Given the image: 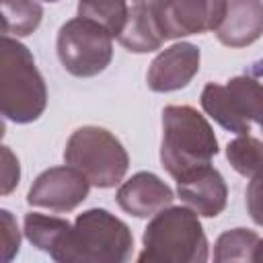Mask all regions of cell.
I'll use <instances>...</instances> for the list:
<instances>
[{
	"mask_svg": "<svg viewBox=\"0 0 263 263\" xmlns=\"http://www.w3.org/2000/svg\"><path fill=\"white\" fill-rule=\"evenodd\" d=\"M47 105V88L27 45L10 35L0 41V109L4 119L31 123Z\"/></svg>",
	"mask_w": 263,
	"mask_h": 263,
	"instance_id": "6da1fadb",
	"label": "cell"
},
{
	"mask_svg": "<svg viewBox=\"0 0 263 263\" xmlns=\"http://www.w3.org/2000/svg\"><path fill=\"white\" fill-rule=\"evenodd\" d=\"M218 154V140L208 119L189 105H168L162 109L160 162L164 171L179 179Z\"/></svg>",
	"mask_w": 263,
	"mask_h": 263,
	"instance_id": "7a4b0ae2",
	"label": "cell"
},
{
	"mask_svg": "<svg viewBox=\"0 0 263 263\" xmlns=\"http://www.w3.org/2000/svg\"><path fill=\"white\" fill-rule=\"evenodd\" d=\"M140 263H203L208 238L191 208L168 205L152 216L142 236Z\"/></svg>",
	"mask_w": 263,
	"mask_h": 263,
	"instance_id": "3957f363",
	"label": "cell"
},
{
	"mask_svg": "<svg viewBox=\"0 0 263 263\" xmlns=\"http://www.w3.org/2000/svg\"><path fill=\"white\" fill-rule=\"evenodd\" d=\"M132 249L134 236L127 224L103 208H92L76 216L55 261L123 263L132 257Z\"/></svg>",
	"mask_w": 263,
	"mask_h": 263,
	"instance_id": "277c9868",
	"label": "cell"
},
{
	"mask_svg": "<svg viewBox=\"0 0 263 263\" xmlns=\"http://www.w3.org/2000/svg\"><path fill=\"white\" fill-rule=\"evenodd\" d=\"M64 160L99 189L115 187L123 181L129 166L123 144L109 129L99 125H82L72 132L64 148Z\"/></svg>",
	"mask_w": 263,
	"mask_h": 263,
	"instance_id": "5b68a950",
	"label": "cell"
},
{
	"mask_svg": "<svg viewBox=\"0 0 263 263\" xmlns=\"http://www.w3.org/2000/svg\"><path fill=\"white\" fill-rule=\"evenodd\" d=\"M201 109L224 129L238 136L251 123L263 127V84L253 76H236L226 84L210 82L201 90Z\"/></svg>",
	"mask_w": 263,
	"mask_h": 263,
	"instance_id": "8992f818",
	"label": "cell"
},
{
	"mask_svg": "<svg viewBox=\"0 0 263 263\" xmlns=\"http://www.w3.org/2000/svg\"><path fill=\"white\" fill-rule=\"evenodd\" d=\"M55 47L66 72L76 78H92L111 64L113 35L103 25L76 16L60 27Z\"/></svg>",
	"mask_w": 263,
	"mask_h": 263,
	"instance_id": "52a82bcc",
	"label": "cell"
},
{
	"mask_svg": "<svg viewBox=\"0 0 263 263\" xmlns=\"http://www.w3.org/2000/svg\"><path fill=\"white\" fill-rule=\"evenodd\" d=\"M90 181L74 166H51L43 171L27 193L29 205L51 212H72L88 197Z\"/></svg>",
	"mask_w": 263,
	"mask_h": 263,
	"instance_id": "ba28073f",
	"label": "cell"
},
{
	"mask_svg": "<svg viewBox=\"0 0 263 263\" xmlns=\"http://www.w3.org/2000/svg\"><path fill=\"white\" fill-rule=\"evenodd\" d=\"M228 0H168L156 14L164 39H181L216 31L226 14Z\"/></svg>",
	"mask_w": 263,
	"mask_h": 263,
	"instance_id": "9c48e42d",
	"label": "cell"
},
{
	"mask_svg": "<svg viewBox=\"0 0 263 263\" xmlns=\"http://www.w3.org/2000/svg\"><path fill=\"white\" fill-rule=\"evenodd\" d=\"M201 53L197 45L181 41L162 49L150 64L146 82L154 92H173L185 88L199 72Z\"/></svg>",
	"mask_w": 263,
	"mask_h": 263,
	"instance_id": "30bf717a",
	"label": "cell"
},
{
	"mask_svg": "<svg viewBox=\"0 0 263 263\" xmlns=\"http://www.w3.org/2000/svg\"><path fill=\"white\" fill-rule=\"evenodd\" d=\"M177 195L197 216L214 218L226 208L228 187L218 168L203 164L177 179Z\"/></svg>",
	"mask_w": 263,
	"mask_h": 263,
	"instance_id": "8fae6325",
	"label": "cell"
},
{
	"mask_svg": "<svg viewBox=\"0 0 263 263\" xmlns=\"http://www.w3.org/2000/svg\"><path fill=\"white\" fill-rule=\"evenodd\" d=\"M119 208L136 218H148L168 208L175 199L173 189L154 173L140 171L132 175L117 189L115 195Z\"/></svg>",
	"mask_w": 263,
	"mask_h": 263,
	"instance_id": "7c38bea8",
	"label": "cell"
},
{
	"mask_svg": "<svg viewBox=\"0 0 263 263\" xmlns=\"http://www.w3.org/2000/svg\"><path fill=\"white\" fill-rule=\"evenodd\" d=\"M263 35V0H228L216 37L226 47H247Z\"/></svg>",
	"mask_w": 263,
	"mask_h": 263,
	"instance_id": "4fadbf2b",
	"label": "cell"
},
{
	"mask_svg": "<svg viewBox=\"0 0 263 263\" xmlns=\"http://www.w3.org/2000/svg\"><path fill=\"white\" fill-rule=\"evenodd\" d=\"M117 41L134 53H148L158 49L166 39L158 27V21L152 12L138 8V6H129L127 8V16L125 23L117 35Z\"/></svg>",
	"mask_w": 263,
	"mask_h": 263,
	"instance_id": "5bb4252c",
	"label": "cell"
},
{
	"mask_svg": "<svg viewBox=\"0 0 263 263\" xmlns=\"http://www.w3.org/2000/svg\"><path fill=\"white\" fill-rule=\"evenodd\" d=\"M23 230L33 247L45 251L51 259H55L58 253L62 251V247L66 245L72 224L58 216H45V214L31 212L25 216Z\"/></svg>",
	"mask_w": 263,
	"mask_h": 263,
	"instance_id": "9a60e30c",
	"label": "cell"
},
{
	"mask_svg": "<svg viewBox=\"0 0 263 263\" xmlns=\"http://www.w3.org/2000/svg\"><path fill=\"white\" fill-rule=\"evenodd\" d=\"M2 6V33L14 37L31 35L43 16L37 0H0Z\"/></svg>",
	"mask_w": 263,
	"mask_h": 263,
	"instance_id": "2e32d148",
	"label": "cell"
},
{
	"mask_svg": "<svg viewBox=\"0 0 263 263\" xmlns=\"http://www.w3.org/2000/svg\"><path fill=\"white\" fill-rule=\"evenodd\" d=\"M226 158L230 166L242 177H259L263 175V142L253 138L251 134H242L228 142Z\"/></svg>",
	"mask_w": 263,
	"mask_h": 263,
	"instance_id": "e0dca14e",
	"label": "cell"
},
{
	"mask_svg": "<svg viewBox=\"0 0 263 263\" xmlns=\"http://www.w3.org/2000/svg\"><path fill=\"white\" fill-rule=\"evenodd\" d=\"M259 236L249 228H232L218 236L214 245V259L224 261H253Z\"/></svg>",
	"mask_w": 263,
	"mask_h": 263,
	"instance_id": "ac0fdd59",
	"label": "cell"
},
{
	"mask_svg": "<svg viewBox=\"0 0 263 263\" xmlns=\"http://www.w3.org/2000/svg\"><path fill=\"white\" fill-rule=\"evenodd\" d=\"M78 16L103 25L113 37H117L127 16V4L125 0H78Z\"/></svg>",
	"mask_w": 263,
	"mask_h": 263,
	"instance_id": "d6986e66",
	"label": "cell"
},
{
	"mask_svg": "<svg viewBox=\"0 0 263 263\" xmlns=\"http://www.w3.org/2000/svg\"><path fill=\"white\" fill-rule=\"evenodd\" d=\"M0 251H2V261L8 263L21 247V232L16 226V220L8 210H0Z\"/></svg>",
	"mask_w": 263,
	"mask_h": 263,
	"instance_id": "ffe728a7",
	"label": "cell"
},
{
	"mask_svg": "<svg viewBox=\"0 0 263 263\" xmlns=\"http://www.w3.org/2000/svg\"><path fill=\"white\" fill-rule=\"evenodd\" d=\"M247 212L251 220L259 226H263V175L253 177V181L247 185Z\"/></svg>",
	"mask_w": 263,
	"mask_h": 263,
	"instance_id": "44dd1931",
	"label": "cell"
},
{
	"mask_svg": "<svg viewBox=\"0 0 263 263\" xmlns=\"http://www.w3.org/2000/svg\"><path fill=\"white\" fill-rule=\"evenodd\" d=\"M21 179V166L8 146H2V195H8Z\"/></svg>",
	"mask_w": 263,
	"mask_h": 263,
	"instance_id": "7402d4cb",
	"label": "cell"
},
{
	"mask_svg": "<svg viewBox=\"0 0 263 263\" xmlns=\"http://www.w3.org/2000/svg\"><path fill=\"white\" fill-rule=\"evenodd\" d=\"M168 0H132V6H138V8H144L148 12H152L154 16L160 12V8L166 4Z\"/></svg>",
	"mask_w": 263,
	"mask_h": 263,
	"instance_id": "603a6c76",
	"label": "cell"
},
{
	"mask_svg": "<svg viewBox=\"0 0 263 263\" xmlns=\"http://www.w3.org/2000/svg\"><path fill=\"white\" fill-rule=\"evenodd\" d=\"M253 261H263V240L259 238V242H257V249H255V255H253Z\"/></svg>",
	"mask_w": 263,
	"mask_h": 263,
	"instance_id": "cb8c5ba5",
	"label": "cell"
},
{
	"mask_svg": "<svg viewBox=\"0 0 263 263\" xmlns=\"http://www.w3.org/2000/svg\"><path fill=\"white\" fill-rule=\"evenodd\" d=\"M43 2H58V0H43Z\"/></svg>",
	"mask_w": 263,
	"mask_h": 263,
	"instance_id": "d4e9b609",
	"label": "cell"
}]
</instances>
